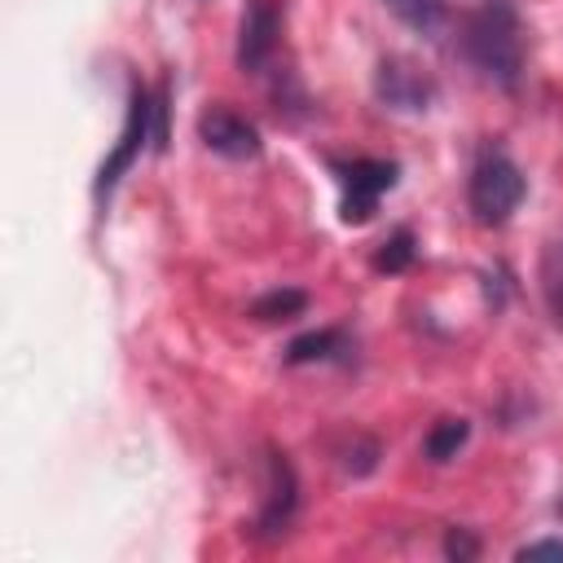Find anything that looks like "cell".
<instances>
[{"instance_id":"obj_3","label":"cell","mask_w":563,"mask_h":563,"mask_svg":"<svg viewBox=\"0 0 563 563\" xmlns=\"http://www.w3.org/2000/svg\"><path fill=\"white\" fill-rule=\"evenodd\" d=\"M145 141L154 145V92L145 84H132V97H128V119H123V132L114 141V150L101 158L97 167V180H92V198L97 207L110 202V194L119 189V180L132 172V163L141 158Z\"/></svg>"},{"instance_id":"obj_4","label":"cell","mask_w":563,"mask_h":563,"mask_svg":"<svg viewBox=\"0 0 563 563\" xmlns=\"http://www.w3.org/2000/svg\"><path fill=\"white\" fill-rule=\"evenodd\" d=\"M330 172L339 176V220L343 224H365L378 211V198L387 189H396L400 167L391 158H347V163H330Z\"/></svg>"},{"instance_id":"obj_2","label":"cell","mask_w":563,"mask_h":563,"mask_svg":"<svg viewBox=\"0 0 563 563\" xmlns=\"http://www.w3.org/2000/svg\"><path fill=\"white\" fill-rule=\"evenodd\" d=\"M523 194H528V176L519 172V163L501 145H484L466 176V207H471L475 224L501 229L519 211Z\"/></svg>"},{"instance_id":"obj_11","label":"cell","mask_w":563,"mask_h":563,"mask_svg":"<svg viewBox=\"0 0 563 563\" xmlns=\"http://www.w3.org/2000/svg\"><path fill=\"white\" fill-rule=\"evenodd\" d=\"M303 308H308V290H299V286H273V290H264V295L251 303V317L264 321V325H273V321H295V317H303Z\"/></svg>"},{"instance_id":"obj_13","label":"cell","mask_w":563,"mask_h":563,"mask_svg":"<svg viewBox=\"0 0 563 563\" xmlns=\"http://www.w3.org/2000/svg\"><path fill=\"white\" fill-rule=\"evenodd\" d=\"M339 466L352 475V479H361V475H369L374 466H378V457H383V444L374 440V435H365V431H352L339 449Z\"/></svg>"},{"instance_id":"obj_19","label":"cell","mask_w":563,"mask_h":563,"mask_svg":"<svg viewBox=\"0 0 563 563\" xmlns=\"http://www.w3.org/2000/svg\"><path fill=\"white\" fill-rule=\"evenodd\" d=\"M537 554H554V559H563V537H537V541L519 545V559H537Z\"/></svg>"},{"instance_id":"obj_14","label":"cell","mask_w":563,"mask_h":563,"mask_svg":"<svg viewBox=\"0 0 563 563\" xmlns=\"http://www.w3.org/2000/svg\"><path fill=\"white\" fill-rule=\"evenodd\" d=\"M405 26H413V31H422V35H435L440 31V22H444V4L440 0H383Z\"/></svg>"},{"instance_id":"obj_5","label":"cell","mask_w":563,"mask_h":563,"mask_svg":"<svg viewBox=\"0 0 563 563\" xmlns=\"http://www.w3.org/2000/svg\"><path fill=\"white\" fill-rule=\"evenodd\" d=\"M295 510H299V475L282 449H264V501L255 515V537L260 541L286 537V528L295 523Z\"/></svg>"},{"instance_id":"obj_17","label":"cell","mask_w":563,"mask_h":563,"mask_svg":"<svg viewBox=\"0 0 563 563\" xmlns=\"http://www.w3.org/2000/svg\"><path fill=\"white\" fill-rule=\"evenodd\" d=\"M444 554L449 559H475L479 554V541L471 537V528H449L444 532Z\"/></svg>"},{"instance_id":"obj_16","label":"cell","mask_w":563,"mask_h":563,"mask_svg":"<svg viewBox=\"0 0 563 563\" xmlns=\"http://www.w3.org/2000/svg\"><path fill=\"white\" fill-rule=\"evenodd\" d=\"M273 110L286 114V119L308 114V92H303V84H299V75L290 66H282L277 79H273Z\"/></svg>"},{"instance_id":"obj_12","label":"cell","mask_w":563,"mask_h":563,"mask_svg":"<svg viewBox=\"0 0 563 563\" xmlns=\"http://www.w3.org/2000/svg\"><path fill=\"white\" fill-rule=\"evenodd\" d=\"M471 440V422L466 418H440L427 435H422V457L427 462H449V457H457V449Z\"/></svg>"},{"instance_id":"obj_6","label":"cell","mask_w":563,"mask_h":563,"mask_svg":"<svg viewBox=\"0 0 563 563\" xmlns=\"http://www.w3.org/2000/svg\"><path fill=\"white\" fill-rule=\"evenodd\" d=\"M374 97L387 106V110H400V114H422L431 110L435 101V79L409 62V57H383L378 70H374Z\"/></svg>"},{"instance_id":"obj_9","label":"cell","mask_w":563,"mask_h":563,"mask_svg":"<svg viewBox=\"0 0 563 563\" xmlns=\"http://www.w3.org/2000/svg\"><path fill=\"white\" fill-rule=\"evenodd\" d=\"M352 352V334L339 330V325H321V330H308L299 339H290L286 347V365H317V361H343Z\"/></svg>"},{"instance_id":"obj_8","label":"cell","mask_w":563,"mask_h":563,"mask_svg":"<svg viewBox=\"0 0 563 563\" xmlns=\"http://www.w3.org/2000/svg\"><path fill=\"white\" fill-rule=\"evenodd\" d=\"M282 35V9L277 0H246L242 26H238V70L242 75H264Z\"/></svg>"},{"instance_id":"obj_18","label":"cell","mask_w":563,"mask_h":563,"mask_svg":"<svg viewBox=\"0 0 563 563\" xmlns=\"http://www.w3.org/2000/svg\"><path fill=\"white\" fill-rule=\"evenodd\" d=\"M154 150H167V88L154 92Z\"/></svg>"},{"instance_id":"obj_7","label":"cell","mask_w":563,"mask_h":563,"mask_svg":"<svg viewBox=\"0 0 563 563\" xmlns=\"http://www.w3.org/2000/svg\"><path fill=\"white\" fill-rule=\"evenodd\" d=\"M198 141H202L211 154L229 158V163L260 158V150H264V145H260L255 123H251L246 114L229 110L224 101H216V106H207V110L198 114Z\"/></svg>"},{"instance_id":"obj_10","label":"cell","mask_w":563,"mask_h":563,"mask_svg":"<svg viewBox=\"0 0 563 563\" xmlns=\"http://www.w3.org/2000/svg\"><path fill=\"white\" fill-rule=\"evenodd\" d=\"M537 282H541V299H545L550 321L563 330V238H554V242H545V246H541Z\"/></svg>"},{"instance_id":"obj_15","label":"cell","mask_w":563,"mask_h":563,"mask_svg":"<svg viewBox=\"0 0 563 563\" xmlns=\"http://www.w3.org/2000/svg\"><path fill=\"white\" fill-rule=\"evenodd\" d=\"M418 260V238L409 229H396L378 251H374V268L378 273H405Z\"/></svg>"},{"instance_id":"obj_1","label":"cell","mask_w":563,"mask_h":563,"mask_svg":"<svg viewBox=\"0 0 563 563\" xmlns=\"http://www.w3.org/2000/svg\"><path fill=\"white\" fill-rule=\"evenodd\" d=\"M462 62L493 88L519 92L523 84V18L515 0H479L457 31Z\"/></svg>"}]
</instances>
